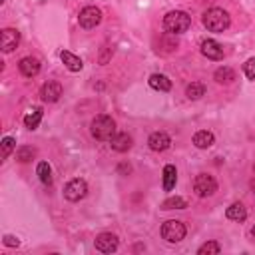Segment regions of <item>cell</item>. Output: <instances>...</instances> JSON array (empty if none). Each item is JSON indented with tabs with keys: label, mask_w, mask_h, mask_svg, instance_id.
Here are the masks:
<instances>
[{
	"label": "cell",
	"mask_w": 255,
	"mask_h": 255,
	"mask_svg": "<svg viewBox=\"0 0 255 255\" xmlns=\"http://www.w3.org/2000/svg\"><path fill=\"white\" fill-rule=\"evenodd\" d=\"M90 133H92L96 139H100V141H110V139L116 135V122H114L110 116L100 114V116H96V118L92 120V124H90Z\"/></svg>",
	"instance_id": "6da1fadb"
},
{
	"label": "cell",
	"mask_w": 255,
	"mask_h": 255,
	"mask_svg": "<svg viewBox=\"0 0 255 255\" xmlns=\"http://www.w3.org/2000/svg\"><path fill=\"white\" fill-rule=\"evenodd\" d=\"M191 26V16L183 10H173L163 16V28L167 34H181Z\"/></svg>",
	"instance_id": "7a4b0ae2"
},
{
	"label": "cell",
	"mask_w": 255,
	"mask_h": 255,
	"mask_svg": "<svg viewBox=\"0 0 255 255\" xmlns=\"http://www.w3.org/2000/svg\"><path fill=\"white\" fill-rule=\"evenodd\" d=\"M229 14L221 8H209L205 14H203V26L209 30V32H223L229 28Z\"/></svg>",
	"instance_id": "3957f363"
},
{
	"label": "cell",
	"mask_w": 255,
	"mask_h": 255,
	"mask_svg": "<svg viewBox=\"0 0 255 255\" xmlns=\"http://www.w3.org/2000/svg\"><path fill=\"white\" fill-rule=\"evenodd\" d=\"M185 233H187L185 225L181 221H177V219H169V221H165L161 225V237L167 243H179L185 237Z\"/></svg>",
	"instance_id": "277c9868"
},
{
	"label": "cell",
	"mask_w": 255,
	"mask_h": 255,
	"mask_svg": "<svg viewBox=\"0 0 255 255\" xmlns=\"http://www.w3.org/2000/svg\"><path fill=\"white\" fill-rule=\"evenodd\" d=\"M193 191H195L199 197H209V195H213V193L217 191V181H215V177L209 175V173H199V175H195V179H193Z\"/></svg>",
	"instance_id": "5b68a950"
},
{
	"label": "cell",
	"mask_w": 255,
	"mask_h": 255,
	"mask_svg": "<svg viewBox=\"0 0 255 255\" xmlns=\"http://www.w3.org/2000/svg\"><path fill=\"white\" fill-rule=\"evenodd\" d=\"M86 193H88V183L84 179H80V177L68 181L66 187H64V197L68 201H80V199L86 197Z\"/></svg>",
	"instance_id": "8992f818"
},
{
	"label": "cell",
	"mask_w": 255,
	"mask_h": 255,
	"mask_svg": "<svg viewBox=\"0 0 255 255\" xmlns=\"http://www.w3.org/2000/svg\"><path fill=\"white\" fill-rule=\"evenodd\" d=\"M78 20H80V26H82V28L92 30V28H96V26L102 22V10L96 8V6H86V8L80 12Z\"/></svg>",
	"instance_id": "52a82bcc"
},
{
	"label": "cell",
	"mask_w": 255,
	"mask_h": 255,
	"mask_svg": "<svg viewBox=\"0 0 255 255\" xmlns=\"http://www.w3.org/2000/svg\"><path fill=\"white\" fill-rule=\"evenodd\" d=\"M18 44H20V32L14 30V28H4L2 34H0V46H2V52H4V54H10Z\"/></svg>",
	"instance_id": "ba28073f"
},
{
	"label": "cell",
	"mask_w": 255,
	"mask_h": 255,
	"mask_svg": "<svg viewBox=\"0 0 255 255\" xmlns=\"http://www.w3.org/2000/svg\"><path fill=\"white\" fill-rule=\"evenodd\" d=\"M94 245H96V249L102 251V253H114V251L118 249L120 241H118V237H116L114 233H100V235L96 237Z\"/></svg>",
	"instance_id": "9c48e42d"
},
{
	"label": "cell",
	"mask_w": 255,
	"mask_h": 255,
	"mask_svg": "<svg viewBox=\"0 0 255 255\" xmlns=\"http://www.w3.org/2000/svg\"><path fill=\"white\" fill-rule=\"evenodd\" d=\"M147 145L149 149L153 151H165L169 145H171V137L165 133V131H153L147 139Z\"/></svg>",
	"instance_id": "30bf717a"
},
{
	"label": "cell",
	"mask_w": 255,
	"mask_h": 255,
	"mask_svg": "<svg viewBox=\"0 0 255 255\" xmlns=\"http://www.w3.org/2000/svg\"><path fill=\"white\" fill-rule=\"evenodd\" d=\"M201 54L209 60H221L223 58V46L215 40H203L201 42Z\"/></svg>",
	"instance_id": "8fae6325"
},
{
	"label": "cell",
	"mask_w": 255,
	"mask_h": 255,
	"mask_svg": "<svg viewBox=\"0 0 255 255\" xmlns=\"http://www.w3.org/2000/svg\"><path fill=\"white\" fill-rule=\"evenodd\" d=\"M62 96V86L58 82H46L42 88H40V98L42 102H56L58 98Z\"/></svg>",
	"instance_id": "7c38bea8"
},
{
	"label": "cell",
	"mask_w": 255,
	"mask_h": 255,
	"mask_svg": "<svg viewBox=\"0 0 255 255\" xmlns=\"http://www.w3.org/2000/svg\"><path fill=\"white\" fill-rule=\"evenodd\" d=\"M18 68H20L22 76L34 78V76L40 72V62H38L36 58H32V56H26V58H22V60L18 62Z\"/></svg>",
	"instance_id": "4fadbf2b"
},
{
	"label": "cell",
	"mask_w": 255,
	"mask_h": 255,
	"mask_svg": "<svg viewBox=\"0 0 255 255\" xmlns=\"http://www.w3.org/2000/svg\"><path fill=\"white\" fill-rule=\"evenodd\" d=\"M213 141H215V137H213V133L207 131V129H199V131H195V135H193V145L199 147V149L211 147Z\"/></svg>",
	"instance_id": "5bb4252c"
},
{
	"label": "cell",
	"mask_w": 255,
	"mask_h": 255,
	"mask_svg": "<svg viewBox=\"0 0 255 255\" xmlns=\"http://www.w3.org/2000/svg\"><path fill=\"white\" fill-rule=\"evenodd\" d=\"M60 58H62V62H64V66L70 70V72H80L82 70V60L76 56V54H72V52H68V50H62L60 52Z\"/></svg>",
	"instance_id": "9a60e30c"
},
{
	"label": "cell",
	"mask_w": 255,
	"mask_h": 255,
	"mask_svg": "<svg viewBox=\"0 0 255 255\" xmlns=\"http://www.w3.org/2000/svg\"><path fill=\"white\" fill-rule=\"evenodd\" d=\"M147 82H149V86H151L153 90H157V92H169V90H171V80H169L167 76H163V74H151Z\"/></svg>",
	"instance_id": "2e32d148"
},
{
	"label": "cell",
	"mask_w": 255,
	"mask_h": 255,
	"mask_svg": "<svg viewBox=\"0 0 255 255\" xmlns=\"http://www.w3.org/2000/svg\"><path fill=\"white\" fill-rule=\"evenodd\" d=\"M110 143H112V149H116V151H128L131 147V135H128V133H116L110 139Z\"/></svg>",
	"instance_id": "e0dca14e"
},
{
	"label": "cell",
	"mask_w": 255,
	"mask_h": 255,
	"mask_svg": "<svg viewBox=\"0 0 255 255\" xmlns=\"http://www.w3.org/2000/svg\"><path fill=\"white\" fill-rule=\"evenodd\" d=\"M225 215H227V219H231V221H245V217H247V209L243 207V203L235 201V203H231V205L227 207Z\"/></svg>",
	"instance_id": "ac0fdd59"
},
{
	"label": "cell",
	"mask_w": 255,
	"mask_h": 255,
	"mask_svg": "<svg viewBox=\"0 0 255 255\" xmlns=\"http://www.w3.org/2000/svg\"><path fill=\"white\" fill-rule=\"evenodd\" d=\"M175 181H177V171H175V165L167 163L163 167V189L165 191H171L175 187Z\"/></svg>",
	"instance_id": "d6986e66"
},
{
	"label": "cell",
	"mask_w": 255,
	"mask_h": 255,
	"mask_svg": "<svg viewBox=\"0 0 255 255\" xmlns=\"http://www.w3.org/2000/svg\"><path fill=\"white\" fill-rule=\"evenodd\" d=\"M213 78H215L217 84H231V82L235 80V72H233L231 68L223 66V68H217V70H215Z\"/></svg>",
	"instance_id": "ffe728a7"
},
{
	"label": "cell",
	"mask_w": 255,
	"mask_h": 255,
	"mask_svg": "<svg viewBox=\"0 0 255 255\" xmlns=\"http://www.w3.org/2000/svg\"><path fill=\"white\" fill-rule=\"evenodd\" d=\"M40 122H42V110H40V108H36V110H32L30 114L24 116V126H26L28 129H36V128L40 126Z\"/></svg>",
	"instance_id": "44dd1931"
},
{
	"label": "cell",
	"mask_w": 255,
	"mask_h": 255,
	"mask_svg": "<svg viewBox=\"0 0 255 255\" xmlns=\"http://www.w3.org/2000/svg\"><path fill=\"white\" fill-rule=\"evenodd\" d=\"M36 173H38V177H40L42 183H46V185L52 183V167H50L48 161H40L38 167H36Z\"/></svg>",
	"instance_id": "7402d4cb"
},
{
	"label": "cell",
	"mask_w": 255,
	"mask_h": 255,
	"mask_svg": "<svg viewBox=\"0 0 255 255\" xmlns=\"http://www.w3.org/2000/svg\"><path fill=\"white\" fill-rule=\"evenodd\" d=\"M203 94H205V86H203L201 82H191V84L185 88V96H187L189 100H199Z\"/></svg>",
	"instance_id": "603a6c76"
},
{
	"label": "cell",
	"mask_w": 255,
	"mask_h": 255,
	"mask_svg": "<svg viewBox=\"0 0 255 255\" xmlns=\"http://www.w3.org/2000/svg\"><path fill=\"white\" fill-rule=\"evenodd\" d=\"M185 207H187V201H185L183 197H179V195L167 197V199L161 203V209H185Z\"/></svg>",
	"instance_id": "cb8c5ba5"
},
{
	"label": "cell",
	"mask_w": 255,
	"mask_h": 255,
	"mask_svg": "<svg viewBox=\"0 0 255 255\" xmlns=\"http://www.w3.org/2000/svg\"><path fill=\"white\" fill-rule=\"evenodd\" d=\"M219 251H221V247L217 241H207L197 249V255H217Z\"/></svg>",
	"instance_id": "d4e9b609"
},
{
	"label": "cell",
	"mask_w": 255,
	"mask_h": 255,
	"mask_svg": "<svg viewBox=\"0 0 255 255\" xmlns=\"http://www.w3.org/2000/svg\"><path fill=\"white\" fill-rule=\"evenodd\" d=\"M16 147V139L14 137H10V135H6L4 139H2V151H0V155H2V159H6L10 153H12V149Z\"/></svg>",
	"instance_id": "484cf974"
},
{
	"label": "cell",
	"mask_w": 255,
	"mask_h": 255,
	"mask_svg": "<svg viewBox=\"0 0 255 255\" xmlns=\"http://www.w3.org/2000/svg\"><path fill=\"white\" fill-rule=\"evenodd\" d=\"M34 149L32 147H28V145H24V147H20L18 151H16V159L18 161H22V163H26V161H30L32 157H34Z\"/></svg>",
	"instance_id": "4316f807"
},
{
	"label": "cell",
	"mask_w": 255,
	"mask_h": 255,
	"mask_svg": "<svg viewBox=\"0 0 255 255\" xmlns=\"http://www.w3.org/2000/svg\"><path fill=\"white\" fill-rule=\"evenodd\" d=\"M243 72L249 80H255V58H249L245 64H243Z\"/></svg>",
	"instance_id": "83f0119b"
},
{
	"label": "cell",
	"mask_w": 255,
	"mask_h": 255,
	"mask_svg": "<svg viewBox=\"0 0 255 255\" xmlns=\"http://www.w3.org/2000/svg\"><path fill=\"white\" fill-rule=\"evenodd\" d=\"M4 245H8V247H18L20 241H18L16 237H12V235H6V237H4Z\"/></svg>",
	"instance_id": "f1b7e54d"
},
{
	"label": "cell",
	"mask_w": 255,
	"mask_h": 255,
	"mask_svg": "<svg viewBox=\"0 0 255 255\" xmlns=\"http://www.w3.org/2000/svg\"><path fill=\"white\" fill-rule=\"evenodd\" d=\"M108 58H110V50L106 48V50L102 52V56H100V64H106V62H108Z\"/></svg>",
	"instance_id": "f546056e"
},
{
	"label": "cell",
	"mask_w": 255,
	"mask_h": 255,
	"mask_svg": "<svg viewBox=\"0 0 255 255\" xmlns=\"http://www.w3.org/2000/svg\"><path fill=\"white\" fill-rule=\"evenodd\" d=\"M129 169H131V167L126 165V163H120V167H118V171H128V173H129Z\"/></svg>",
	"instance_id": "4dcf8cb0"
},
{
	"label": "cell",
	"mask_w": 255,
	"mask_h": 255,
	"mask_svg": "<svg viewBox=\"0 0 255 255\" xmlns=\"http://www.w3.org/2000/svg\"><path fill=\"white\" fill-rule=\"evenodd\" d=\"M251 189H253V193H255V179H251Z\"/></svg>",
	"instance_id": "1f68e13d"
},
{
	"label": "cell",
	"mask_w": 255,
	"mask_h": 255,
	"mask_svg": "<svg viewBox=\"0 0 255 255\" xmlns=\"http://www.w3.org/2000/svg\"><path fill=\"white\" fill-rule=\"evenodd\" d=\"M251 237H253V239H255V225H253V227H251Z\"/></svg>",
	"instance_id": "d6a6232c"
}]
</instances>
